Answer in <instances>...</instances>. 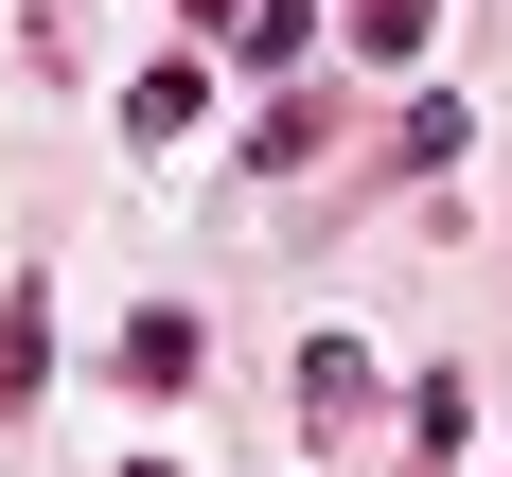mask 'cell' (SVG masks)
<instances>
[{
	"label": "cell",
	"instance_id": "1",
	"mask_svg": "<svg viewBox=\"0 0 512 477\" xmlns=\"http://www.w3.org/2000/svg\"><path fill=\"white\" fill-rule=\"evenodd\" d=\"M195 354H212V336H195L177 301H142L124 336H106V371H124V389H195Z\"/></svg>",
	"mask_w": 512,
	"mask_h": 477
},
{
	"label": "cell",
	"instance_id": "2",
	"mask_svg": "<svg viewBox=\"0 0 512 477\" xmlns=\"http://www.w3.org/2000/svg\"><path fill=\"white\" fill-rule=\"evenodd\" d=\"M36 371H53V283H18V301H0V424L36 407Z\"/></svg>",
	"mask_w": 512,
	"mask_h": 477
},
{
	"label": "cell",
	"instance_id": "3",
	"mask_svg": "<svg viewBox=\"0 0 512 477\" xmlns=\"http://www.w3.org/2000/svg\"><path fill=\"white\" fill-rule=\"evenodd\" d=\"M460 424H477V389L424 371V389H407V477H460Z\"/></svg>",
	"mask_w": 512,
	"mask_h": 477
},
{
	"label": "cell",
	"instance_id": "4",
	"mask_svg": "<svg viewBox=\"0 0 512 477\" xmlns=\"http://www.w3.org/2000/svg\"><path fill=\"white\" fill-rule=\"evenodd\" d=\"M301 407H318V424L371 407V354H354V336H301Z\"/></svg>",
	"mask_w": 512,
	"mask_h": 477
},
{
	"label": "cell",
	"instance_id": "5",
	"mask_svg": "<svg viewBox=\"0 0 512 477\" xmlns=\"http://www.w3.org/2000/svg\"><path fill=\"white\" fill-rule=\"evenodd\" d=\"M230 53H248V71H301V53H318V0H248V36H230Z\"/></svg>",
	"mask_w": 512,
	"mask_h": 477
},
{
	"label": "cell",
	"instance_id": "6",
	"mask_svg": "<svg viewBox=\"0 0 512 477\" xmlns=\"http://www.w3.org/2000/svg\"><path fill=\"white\" fill-rule=\"evenodd\" d=\"M124 142H195V71H142L124 89Z\"/></svg>",
	"mask_w": 512,
	"mask_h": 477
},
{
	"label": "cell",
	"instance_id": "7",
	"mask_svg": "<svg viewBox=\"0 0 512 477\" xmlns=\"http://www.w3.org/2000/svg\"><path fill=\"white\" fill-rule=\"evenodd\" d=\"M460 142H477V106H442V89H424V106H407V142H389V159H407V177H442Z\"/></svg>",
	"mask_w": 512,
	"mask_h": 477
},
{
	"label": "cell",
	"instance_id": "8",
	"mask_svg": "<svg viewBox=\"0 0 512 477\" xmlns=\"http://www.w3.org/2000/svg\"><path fill=\"white\" fill-rule=\"evenodd\" d=\"M424 18H442V0H354V53H389V71H407V53H424Z\"/></svg>",
	"mask_w": 512,
	"mask_h": 477
},
{
	"label": "cell",
	"instance_id": "9",
	"mask_svg": "<svg viewBox=\"0 0 512 477\" xmlns=\"http://www.w3.org/2000/svg\"><path fill=\"white\" fill-rule=\"evenodd\" d=\"M177 18H195V36H248V0H177Z\"/></svg>",
	"mask_w": 512,
	"mask_h": 477
},
{
	"label": "cell",
	"instance_id": "10",
	"mask_svg": "<svg viewBox=\"0 0 512 477\" xmlns=\"http://www.w3.org/2000/svg\"><path fill=\"white\" fill-rule=\"evenodd\" d=\"M124 477H159V460H124Z\"/></svg>",
	"mask_w": 512,
	"mask_h": 477
}]
</instances>
